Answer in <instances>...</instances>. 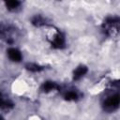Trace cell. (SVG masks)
<instances>
[{"instance_id":"7","label":"cell","mask_w":120,"mask_h":120,"mask_svg":"<svg viewBox=\"0 0 120 120\" xmlns=\"http://www.w3.org/2000/svg\"><path fill=\"white\" fill-rule=\"evenodd\" d=\"M65 98H66V99H68V100H74V99H76V98H77V94H76L75 92H68V93L66 94Z\"/></svg>"},{"instance_id":"5","label":"cell","mask_w":120,"mask_h":120,"mask_svg":"<svg viewBox=\"0 0 120 120\" xmlns=\"http://www.w3.org/2000/svg\"><path fill=\"white\" fill-rule=\"evenodd\" d=\"M26 68H27L28 70L33 71V72H37V71H39V70L42 69V68H41L40 66L37 65V64H28V65L26 66Z\"/></svg>"},{"instance_id":"3","label":"cell","mask_w":120,"mask_h":120,"mask_svg":"<svg viewBox=\"0 0 120 120\" xmlns=\"http://www.w3.org/2000/svg\"><path fill=\"white\" fill-rule=\"evenodd\" d=\"M87 71V68L83 66L79 67L76 68V70L74 71V80H79L81 77H82Z\"/></svg>"},{"instance_id":"4","label":"cell","mask_w":120,"mask_h":120,"mask_svg":"<svg viewBox=\"0 0 120 120\" xmlns=\"http://www.w3.org/2000/svg\"><path fill=\"white\" fill-rule=\"evenodd\" d=\"M55 88H57V85L54 82H46L43 84V90L46 91V92L51 91V90H53Z\"/></svg>"},{"instance_id":"6","label":"cell","mask_w":120,"mask_h":120,"mask_svg":"<svg viewBox=\"0 0 120 120\" xmlns=\"http://www.w3.org/2000/svg\"><path fill=\"white\" fill-rule=\"evenodd\" d=\"M19 5H20V2L15 1V0H11V1L7 2V7L8 9H15Z\"/></svg>"},{"instance_id":"1","label":"cell","mask_w":120,"mask_h":120,"mask_svg":"<svg viewBox=\"0 0 120 120\" xmlns=\"http://www.w3.org/2000/svg\"><path fill=\"white\" fill-rule=\"evenodd\" d=\"M118 104H119V97H118V95L112 96V97L109 98L105 101V106L107 108H110V109H113V108L117 107Z\"/></svg>"},{"instance_id":"2","label":"cell","mask_w":120,"mask_h":120,"mask_svg":"<svg viewBox=\"0 0 120 120\" xmlns=\"http://www.w3.org/2000/svg\"><path fill=\"white\" fill-rule=\"evenodd\" d=\"M8 53L9 58H10L12 61L18 62V61H20V60L22 59V54H21V52H20L18 50H16V49H13V48L9 49V50L8 51Z\"/></svg>"}]
</instances>
